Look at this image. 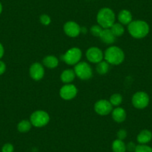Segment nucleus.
<instances>
[{"label": "nucleus", "mask_w": 152, "mask_h": 152, "mask_svg": "<svg viewBox=\"0 0 152 152\" xmlns=\"http://www.w3.org/2000/svg\"><path fill=\"white\" fill-rule=\"evenodd\" d=\"M128 31L132 37L135 39H143L148 35L150 26L145 20H133L128 26Z\"/></svg>", "instance_id": "obj_1"}, {"label": "nucleus", "mask_w": 152, "mask_h": 152, "mask_svg": "<svg viewBox=\"0 0 152 152\" xmlns=\"http://www.w3.org/2000/svg\"><path fill=\"white\" fill-rule=\"evenodd\" d=\"M125 58V52L119 46H111L104 52V59L110 65H120L124 62Z\"/></svg>", "instance_id": "obj_2"}, {"label": "nucleus", "mask_w": 152, "mask_h": 152, "mask_svg": "<svg viewBox=\"0 0 152 152\" xmlns=\"http://www.w3.org/2000/svg\"><path fill=\"white\" fill-rule=\"evenodd\" d=\"M96 21L102 28H110L111 26L116 23V14L111 8H102L98 12Z\"/></svg>", "instance_id": "obj_3"}, {"label": "nucleus", "mask_w": 152, "mask_h": 152, "mask_svg": "<svg viewBox=\"0 0 152 152\" xmlns=\"http://www.w3.org/2000/svg\"><path fill=\"white\" fill-rule=\"evenodd\" d=\"M50 121L49 114L46 111L38 110L31 113L30 116V122L32 126L35 128H43L46 126Z\"/></svg>", "instance_id": "obj_4"}, {"label": "nucleus", "mask_w": 152, "mask_h": 152, "mask_svg": "<svg viewBox=\"0 0 152 152\" xmlns=\"http://www.w3.org/2000/svg\"><path fill=\"white\" fill-rule=\"evenodd\" d=\"M75 73L76 77L83 81H87L93 77V71L91 66L85 61H80L75 66Z\"/></svg>", "instance_id": "obj_5"}, {"label": "nucleus", "mask_w": 152, "mask_h": 152, "mask_svg": "<svg viewBox=\"0 0 152 152\" xmlns=\"http://www.w3.org/2000/svg\"><path fill=\"white\" fill-rule=\"evenodd\" d=\"M82 58V51L78 47L70 48L63 55L62 59L67 65L75 66L81 61Z\"/></svg>", "instance_id": "obj_6"}, {"label": "nucleus", "mask_w": 152, "mask_h": 152, "mask_svg": "<svg viewBox=\"0 0 152 152\" xmlns=\"http://www.w3.org/2000/svg\"><path fill=\"white\" fill-rule=\"evenodd\" d=\"M133 106L139 110H143L147 107L150 103V97L145 91H138L134 93L131 99Z\"/></svg>", "instance_id": "obj_7"}, {"label": "nucleus", "mask_w": 152, "mask_h": 152, "mask_svg": "<svg viewBox=\"0 0 152 152\" xmlns=\"http://www.w3.org/2000/svg\"><path fill=\"white\" fill-rule=\"evenodd\" d=\"M59 94L61 99L64 100H72L78 94V88L73 84H66L60 89Z\"/></svg>", "instance_id": "obj_8"}, {"label": "nucleus", "mask_w": 152, "mask_h": 152, "mask_svg": "<svg viewBox=\"0 0 152 152\" xmlns=\"http://www.w3.org/2000/svg\"><path fill=\"white\" fill-rule=\"evenodd\" d=\"M86 58L90 63L97 64L104 60V52L99 47L92 46L86 52Z\"/></svg>", "instance_id": "obj_9"}, {"label": "nucleus", "mask_w": 152, "mask_h": 152, "mask_svg": "<svg viewBox=\"0 0 152 152\" xmlns=\"http://www.w3.org/2000/svg\"><path fill=\"white\" fill-rule=\"evenodd\" d=\"M113 105L111 104L109 100L106 99H100L97 101L94 104V110L97 114L100 116H107L111 113L113 110Z\"/></svg>", "instance_id": "obj_10"}, {"label": "nucleus", "mask_w": 152, "mask_h": 152, "mask_svg": "<svg viewBox=\"0 0 152 152\" xmlns=\"http://www.w3.org/2000/svg\"><path fill=\"white\" fill-rule=\"evenodd\" d=\"M29 75L34 81H40L45 75L44 66L39 62H35L29 68Z\"/></svg>", "instance_id": "obj_11"}, {"label": "nucleus", "mask_w": 152, "mask_h": 152, "mask_svg": "<svg viewBox=\"0 0 152 152\" xmlns=\"http://www.w3.org/2000/svg\"><path fill=\"white\" fill-rule=\"evenodd\" d=\"M64 31L66 36L75 38L80 35L81 32V27L76 22L68 21L64 24Z\"/></svg>", "instance_id": "obj_12"}, {"label": "nucleus", "mask_w": 152, "mask_h": 152, "mask_svg": "<svg viewBox=\"0 0 152 152\" xmlns=\"http://www.w3.org/2000/svg\"><path fill=\"white\" fill-rule=\"evenodd\" d=\"M111 115H112L113 119L117 123L123 122L124 121H125L127 117L126 111L121 107H116L114 109H113Z\"/></svg>", "instance_id": "obj_13"}, {"label": "nucleus", "mask_w": 152, "mask_h": 152, "mask_svg": "<svg viewBox=\"0 0 152 152\" xmlns=\"http://www.w3.org/2000/svg\"><path fill=\"white\" fill-rule=\"evenodd\" d=\"M152 140V132L150 130L143 129L137 134V141L138 144L148 145Z\"/></svg>", "instance_id": "obj_14"}, {"label": "nucleus", "mask_w": 152, "mask_h": 152, "mask_svg": "<svg viewBox=\"0 0 152 152\" xmlns=\"http://www.w3.org/2000/svg\"><path fill=\"white\" fill-rule=\"evenodd\" d=\"M99 38L101 39L102 43L107 45H112L116 41V37L114 36L113 32L110 28H104L102 31Z\"/></svg>", "instance_id": "obj_15"}, {"label": "nucleus", "mask_w": 152, "mask_h": 152, "mask_svg": "<svg viewBox=\"0 0 152 152\" xmlns=\"http://www.w3.org/2000/svg\"><path fill=\"white\" fill-rule=\"evenodd\" d=\"M118 20L119 23L123 26H128L133 21L132 14L128 10H122L118 14Z\"/></svg>", "instance_id": "obj_16"}, {"label": "nucleus", "mask_w": 152, "mask_h": 152, "mask_svg": "<svg viewBox=\"0 0 152 152\" xmlns=\"http://www.w3.org/2000/svg\"><path fill=\"white\" fill-rule=\"evenodd\" d=\"M76 77L74 69H66L64 70L61 74V80L64 84H72Z\"/></svg>", "instance_id": "obj_17"}, {"label": "nucleus", "mask_w": 152, "mask_h": 152, "mask_svg": "<svg viewBox=\"0 0 152 152\" xmlns=\"http://www.w3.org/2000/svg\"><path fill=\"white\" fill-rule=\"evenodd\" d=\"M43 65L49 69H55L59 65V60L55 55H47L43 58Z\"/></svg>", "instance_id": "obj_18"}, {"label": "nucleus", "mask_w": 152, "mask_h": 152, "mask_svg": "<svg viewBox=\"0 0 152 152\" xmlns=\"http://www.w3.org/2000/svg\"><path fill=\"white\" fill-rule=\"evenodd\" d=\"M112 150L113 152H126L127 148H126V144L125 143V142L123 140H119V139H116V140H114L112 143Z\"/></svg>", "instance_id": "obj_19"}, {"label": "nucleus", "mask_w": 152, "mask_h": 152, "mask_svg": "<svg viewBox=\"0 0 152 152\" xmlns=\"http://www.w3.org/2000/svg\"><path fill=\"white\" fill-rule=\"evenodd\" d=\"M32 125L30 120L23 119L17 124V130L20 133H27L31 131Z\"/></svg>", "instance_id": "obj_20"}, {"label": "nucleus", "mask_w": 152, "mask_h": 152, "mask_svg": "<svg viewBox=\"0 0 152 152\" xmlns=\"http://www.w3.org/2000/svg\"><path fill=\"white\" fill-rule=\"evenodd\" d=\"M114 36L116 37H122L125 33V28H124L123 25H122L119 23H115L111 28H110Z\"/></svg>", "instance_id": "obj_21"}, {"label": "nucleus", "mask_w": 152, "mask_h": 152, "mask_svg": "<svg viewBox=\"0 0 152 152\" xmlns=\"http://www.w3.org/2000/svg\"><path fill=\"white\" fill-rule=\"evenodd\" d=\"M96 70L97 73L101 75L107 74L110 70V64L107 61H102L100 63L96 64Z\"/></svg>", "instance_id": "obj_22"}, {"label": "nucleus", "mask_w": 152, "mask_h": 152, "mask_svg": "<svg viewBox=\"0 0 152 152\" xmlns=\"http://www.w3.org/2000/svg\"><path fill=\"white\" fill-rule=\"evenodd\" d=\"M109 101L113 107H119V105L122 103L123 98L120 93H114L110 97Z\"/></svg>", "instance_id": "obj_23"}, {"label": "nucleus", "mask_w": 152, "mask_h": 152, "mask_svg": "<svg viewBox=\"0 0 152 152\" xmlns=\"http://www.w3.org/2000/svg\"><path fill=\"white\" fill-rule=\"evenodd\" d=\"M103 29L104 28H102L99 25H95V26H93L90 28V33H91V34L93 36L99 37Z\"/></svg>", "instance_id": "obj_24"}, {"label": "nucleus", "mask_w": 152, "mask_h": 152, "mask_svg": "<svg viewBox=\"0 0 152 152\" xmlns=\"http://www.w3.org/2000/svg\"><path fill=\"white\" fill-rule=\"evenodd\" d=\"M134 152H152V148L148 145L138 144L136 146Z\"/></svg>", "instance_id": "obj_25"}, {"label": "nucleus", "mask_w": 152, "mask_h": 152, "mask_svg": "<svg viewBox=\"0 0 152 152\" xmlns=\"http://www.w3.org/2000/svg\"><path fill=\"white\" fill-rule=\"evenodd\" d=\"M40 22L43 26H49L52 23V19L48 14H42L40 17Z\"/></svg>", "instance_id": "obj_26"}, {"label": "nucleus", "mask_w": 152, "mask_h": 152, "mask_svg": "<svg viewBox=\"0 0 152 152\" xmlns=\"http://www.w3.org/2000/svg\"><path fill=\"white\" fill-rule=\"evenodd\" d=\"M14 147L11 143H5L2 147V152H14Z\"/></svg>", "instance_id": "obj_27"}, {"label": "nucleus", "mask_w": 152, "mask_h": 152, "mask_svg": "<svg viewBox=\"0 0 152 152\" xmlns=\"http://www.w3.org/2000/svg\"><path fill=\"white\" fill-rule=\"evenodd\" d=\"M116 135H117V139L121 140H124L127 137L128 133H127V131L125 129H120L119 131H118Z\"/></svg>", "instance_id": "obj_28"}, {"label": "nucleus", "mask_w": 152, "mask_h": 152, "mask_svg": "<svg viewBox=\"0 0 152 152\" xmlns=\"http://www.w3.org/2000/svg\"><path fill=\"white\" fill-rule=\"evenodd\" d=\"M136 146H137V145H136L135 143L133 142H130L129 143H128V144L126 145L127 151L131 152H134V151H135V148H136Z\"/></svg>", "instance_id": "obj_29"}, {"label": "nucleus", "mask_w": 152, "mask_h": 152, "mask_svg": "<svg viewBox=\"0 0 152 152\" xmlns=\"http://www.w3.org/2000/svg\"><path fill=\"white\" fill-rule=\"evenodd\" d=\"M6 71V64L4 61L0 60V75H3Z\"/></svg>", "instance_id": "obj_30"}, {"label": "nucleus", "mask_w": 152, "mask_h": 152, "mask_svg": "<svg viewBox=\"0 0 152 152\" xmlns=\"http://www.w3.org/2000/svg\"><path fill=\"white\" fill-rule=\"evenodd\" d=\"M4 55H5V48H4L3 45L0 43V60L2 59Z\"/></svg>", "instance_id": "obj_31"}, {"label": "nucleus", "mask_w": 152, "mask_h": 152, "mask_svg": "<svg viewBox=\"0 0 152 152\" xmlns=\"http://www.w3.org/2000/svg\"><path fill=\"white\" fill-rule=\"evenodd\" d=\"M2 11H3V6H2V4L0 2V14H2Z\"/></svg>", "instance_id": "obj_32"}]
</instances>
